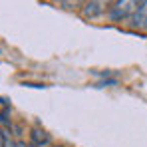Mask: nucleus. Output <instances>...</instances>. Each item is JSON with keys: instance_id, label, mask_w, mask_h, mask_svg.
<instances>
[{"instance_id": "obj_1", "label": "nucleus", "mask_w": 147, "mask_h": 147, "mask_svg": "<svg viewBox=\"0 0 147 147\" xmlns=\"http://www.w3.org/2000/svg\"><path fill=\"white\" fill-rule=\"evenodd\" d=\"M141 0H113L111 6L107 8V18L111 22H123V20H131L133 14L137 12Z\"/></svg>"}, {"instance_id": "obj_2", "label": "nucleus", "mask_w": 147, "mask_h": 147, "mask_svg": "<svg viewBox=\"0 0 147 147\" xmlns=\"http://www.w3.org/2000/svg\"><path fill=\"white\" fill-rule=\"evenodd\" d=\"M131 26H133V28H137V30L147 32V0H141V4H139L137 12H135V14H133V18H131Z\"/></svg>"}, {"instance_id": "obj_3", "label": "nucleus", "mask_w": 147, "mask_h": 147, "mask_svg": "<svg viewBox=\"0 0 147 147\" xmlns=\"http://www.w3.org/2000/svg\"><path fill=\"white\" fill-rule=\"evenodd\" d=\"M103 2L101 0H90V2H86L84 4V16L86 18H98L103 14Z\"/></svg>"}, {"instance_id": "obj_4", "label": "nucleus", "mask_w": 147, "mask_h": 147, "mask_svg": "<svg viewBox=\"0 0 147 147\" xmlns=\"http://www.w3.org/2000/svg\"><path fill=\"white\" fill-rule=\"evenodd\" d=\"M30 137H32V143H34V147H46L50 141H52V139H50V135L44 131V129H32Z\"/></svg>"}, {"instance_id": "obj_5", "label": "nucleus", "mask_w": 147, "mask_h": 147, "mask_svg": "<svg viewBox=\"0 0 147 147\" xmlns=\"http://www.w3.org/2000/svg\"><path fill=\"white\" fill-rule=\"evenodd\" d=\"M64 4V8H76V6H84L86 0H60Z\"/></svg>"}, {"instance_id": "obj_6", "label": "nucleus", "mask_w": 147, "mask_h": 147, "mask_svg": "<svg viewBox=\"0 0 147 147\" xmlns=\"http://www.w3.org/2000/svg\"><path fill=\"white\" fill-rule=\"evenodd\" d=\"M105 86H107V88L117 86V80L113 78V80H103V82H98V84H96V88H105Z\"/></svg>"}, {"instance_id": "obj_7", "label": "nucleus", "mask_w": 147, "mask_h": 147, "mask_svg": "<svg viewBox=\"0 0 147 147\" xmlns=\"http://www.w3.org/2000/svg\"><path fill=\"white\" fill-rule=\"evenodd\" d=\"M0 147H6V135L0 131Z\"/></svg>"}, {"instance_id": "obj_8", "label": "nucleus", "mask_w": 147, "mask_h": 147, "mask_svg": "<svg viewBox=\"0 0 147 147\" xmlns=\"http://www.w3.org/2000/svg\"><path fill=\"white\" fill-rule=\"evenodd\" d=\"M101 2H103V4H105V2H107V0H101Z\"/></svg>"}]
</instances>
